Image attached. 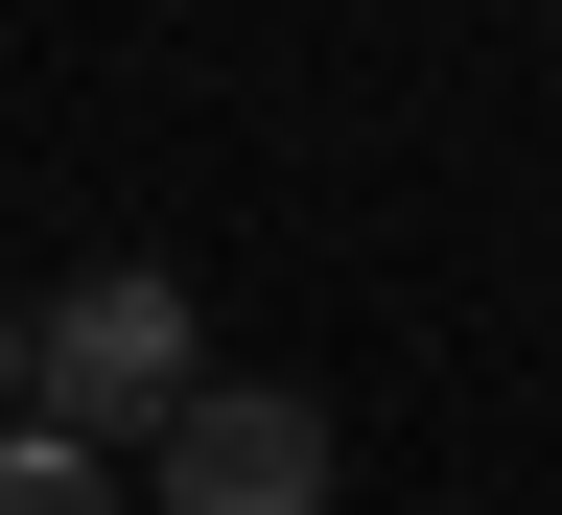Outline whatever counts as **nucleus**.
I'll list each match as a JSON object with an SVG mask.
<instances>
[{"label": "nucleus", "instance_id": "nucleus-2", "mask_svg": "<svg viewBox=\"0 0 562 515\" xmlns=\"http://www.w3.org/2000/svg\"><path fill=\"white\" fill-rule=\"evenodd\" d=\"M140 469H165V515H328L351 446H328V399H305V376H211Z\"/></svg>", "mask_w": 562, "mask_h": 515}, {"label": "nucleus", "instance_id": "nucleus-4", "mask_svg": "<svg viewBox=\"0 0 562 515\" xmlns=\"http://www.w3.org/2000/svg\"><path fill=\"white\" fill-rule=\"evenodd\" d=\"M0 446H24V305H0Z\"/></svg>", "mask_w": 562, "mask_h": 515}, {"label": "nucleus", "instance_id": "nucleus-3", "mask_svg": "<svg viewBox=\"0 0 562 515\" xmlns=\"http://www.w3.org/2000/svg\"><path fill=\"white\" fill-rule=\"evenodd\" d=\"M0 515H117V469H94V446H47V422H24V446H0Z\"/></svg>", "mask_w": 562, "mask_h": 515}, {"label": "nucleus", "instance_id": "nucleus-1", "mask_svg": "<svg viewBox=\"0 0 562 515\" xmlns=\"http://www.w3.org/2000/svg\"><path fill=\"white\" fill-rule=\"evenodd\" d=\"M211 399V328H188V281L165 258H94V281H70V305L24 328V422H47V446H165V422Z\"/></svg>", "mask_w": 562, "mask_h": 515}]
</instances>
